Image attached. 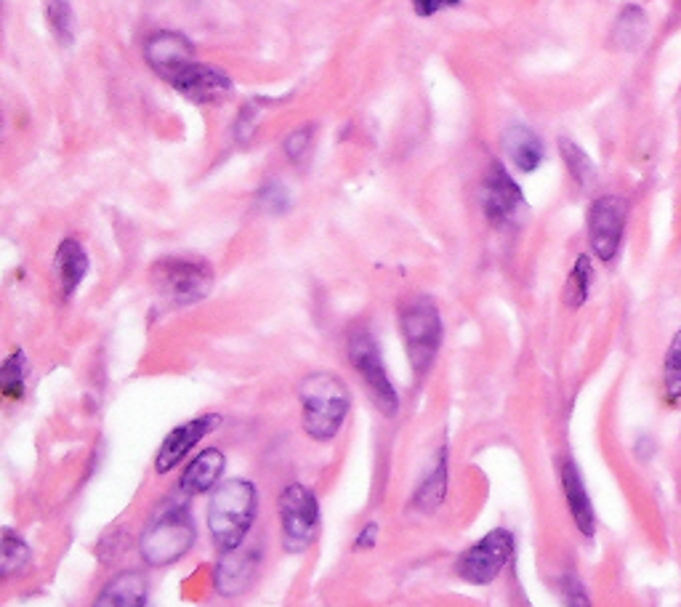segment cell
I'll return each instance as SVG.
<instances>
[{
  "label": "cell",
  "mask_w": 681,
  "mask_h": 607,
  "mask_svg": "<svg viewBox=\"0 0 681 607\" xmlns=\"http://www.w3.org/2000/svg\"><path fill=\"white\" fill-rule=\"evenodd\" d=\"M259 511V491L250 480H224L208 504V531L221 552L245 544Z\"/></svg>",
  "instance_id": "obj_1"
},
{
  "label": "cell",
  "mask_w": 681,
  "mask_h": 607,
  "mask_svg": "<svg viewBox=\"0 0 681 607\" xmlns=\"http://www.w3.org/2000/svg\"><path fill=\"white\" fill-rule=\"evenodd\" d=\"M298 400H301L304 432L317 443H331L351 408L349 386L331 371L309 373L298 386Z\"/></svg>",
  "instance_id": "obj_2"
},
{
  "label": "cell",
  "mask_w": 681,
  "mask_h": 607,
  "mask_svg": "<svg viewBox=\"0 0 681 607\" xmlns=\"http://www.w3.org/2000/svg\"><path fill=\"white\" fill-rule=\"evenodd\" d=\"M399 333H403L405 352H408L416 376L429 373L442 344V318L437 304L421 294L410 296L399 307Z\"/></svg>",
  "instance_id": "obj_3"
},
{
  "label": "cell",
  "mask_w": 681,
  "mask_h": 607,
  "mask_svg": "<svg viewBox=\"0 0 681 607\" xmlns=\"http://www.w3.org/2000/svg\"><path fill=\"white\" fill-rule=\"evenodd\" d=\"M154 290L171 307H189L206 299L213 288V267L197 256H165L149 270Z\"/></svg>",
  "instance_id": "obj_4"
},
{
  "label": "cell",
  "mask_w": 681,
  "mask_h": 607,
  "mask_svg": "<svg viewBox=\"0 0 681 607\" xmlns=\"http://www.w3.org/2000/svg\"><path fill=\"white\" fill-rule=\"evenodd\" d=\"M197 531L187 506H169L141 535L139 552L149 568H169L195 546Z\"/></svg>",
  "instance_id": "obj_5"
},
{
  "label": "cell",
  "mask_w": 681,
  "mask_h": 607,
  "mask_svg": "<svg viewBox=\"0 0 681 607\" xmlns=\"http://www.w3.org/2000/svg\"><path fill=\"white\" fill-rule=\"evenodd\" d=\"M346 355H349L351 368L357 371V376L366 381L370 397L379 405V410L384 416H397L399 410V397L394 389L389 373H386L384 360H381V349L375 344L373 333L368 329H357L349 333V342H346Z\"/></svg>",
  "instance_id": "obj_6"
},
{
  "label": "cell",
  "mask_w": 681,
  "mask_h": 607,
  "mask_svg": "<svg viewBox=\"0 0 681 607\" xmlns=\"http://www.w3.org/2000/svg\"><path fill=\"white\" fill-rule=\"evenodd\" d=\"M513 555V535L506 528H495L487 535H482L474 546L463 552L456 562V573L466 583L474 586H487L504 573Z\"/></svg>",
  "instance_id": "obj_7"
},
{
  "label": "cell",
  "mask_w": 681,
  "mask_h": 607,
  "mask_svg": "<svg viewBox=\"0 0 681 607\" xmlns=\"http://www.w3.org/2000/svg\"><path fill=\"white\" fill-rule=\"evenodd\" d=\"M626 222H629V202L618 195H602L589 208V246L599 261L618 259L623 246Z\"/></svg>",
  "instance_id": "obj_8"
},
{
  "label": "cell",
  "mask_w": 681,
  "mask_h": 607,
  "mask_svg": "<svg viewBox=\"0 0 681 607\" xmlns=\"http://www.w3.org/2000/svg\"><path fill=\"white\" fill-rule=\"evenodd\" d=\"M280 522H283V544L288 552H304L314 541L320 525V506L314 493L301 482H290L280 496Z\"/></svg>",
  "instance_id": "obj_9"
},
{
  "label": "cell",
  "mask_w": 681,
  "mask_h": 607,
  "mask_svg": "<svg viewBox=\"0 0 681 607\" xmlns=\"http://www.w3.org/2000/svg\"><path fill=\"white\" fill-rule=\"evenodd\" d=\"M482 208H485V216L493 227L513 222L524 208L522 189L500 163L490 165L485 184H482Z\"/></svg>",
  "instance_id": "obj_10"
},
{
  "label": "cell",
  "mask_w": 681,
  "mask_h": 607,
  "mask_svg": "<svg viewBox=\"0 0 681 607\" xmlns=\"http://www.w3.org/2000/svg\"><path fill=\"white\" fill-rule=\"evenodd\" d=\"M145 59L149 67L163 77V80H169L171 86H173V80L184 73V70H189L197 62L193 44H189L184 35L169 33V29L154 33L152 38L147 40Z\"/></svg>",
  "instance_id": "obj_11"
},
{
  "label": "cell",
  "mask_w": 681,
  "mask_h": 607,
  "mask_svg": "<svg viewBox=\"0 0 681 607\" xmlns=\"http://www.w3.org/2000/svg\"><path fill=\"white\" fill-rule=\"evenodd\" d=\"M219 426H221L219 413H202L197 416V419L184 421L182 426H176V430L163 439L158 458H154L158 474H169L171 469H176L178 463L189 456V450H193L202 437H208L213 430H219Z\"/></svg>",
  "instance_id": "obj_12"
},
{
  "label": "cell",
  "mask_w": 681,
  "mask_h": 607,
  "mask_svg": "<svg viewBox=\"0 0 681 607\" xmlns=\"http://www.w3.org/2000/svg\"><path fill=\"white\" fill-rule=\"evenodd\" d=\"M173 88H176L184 99L195 101V104H202V107L221 104V101L235 91L230 75L221 73V70L216 67H211V64H200V62H195L193 67L184 70V73L173 80Z\"/></svg>",
  "instance_id": "obj_13"
},
{
  "label": "cell",
  "mask_w": 681,
  "mask_h": 607,
  "mask_svg": "<svg viewBox=\"0 0 681 607\" xmlns=\"http://www.w3.org/2000/svg\"><path fill=\"white\" fill-rule=\"evenodd\" d=\"M259 570V552L256 546H237V549L224 552L216 568V592L224 597L243 594L256 579Z\"/></svg>",
  "instance_id": "obj_14"
},
{
  "label": "cell",
  "mask_w": 681,
  "mask_h": 607,
  "mask_svg": "<svg viewBox=\"0 0 681 607\" xmlns=\"http://www.w3.org/2000/svg\"><path fill=\"white\" fill-rule=\"evenodd\" d=\"M561 491H565L567 509H570L578 531H581L585 538H594V533H596L594 504H591L589 491H585L581 469H578V463L570 461V458L561 463Z\"/></svg>",
  "instance_id": "obj_15"
},
{
  "label": "cell",
  "mask_w": 681,
  "mask_h": 607,
  "mask_svg": "<svg viewBox=\"0 0 681 607\" xmlns=\"http://www.w3.org/2000/svg\"><path fill=\"white\" fill-rule=\"evenodd\" d=\"M500 139H504L506 158L511 160L513 169L522 171V174H533V171L541 169L543 158H546V147H543L541 136L533 128L522 126V123H511Z\"/></svg>",
  "instance_id": "obj_16"
},
{
  "label": "cell",
  "mask_w": 681,
  "mask_h": 607,
  "mask_svg": "<svg viewBox=\"0 0 681 607\" xmlns=\"http://www.w3.org/2000/svg\"><path fill=\"white\" fill-rule=\"evenodd\" d=\"M149 594L147 575L139 570H123L104 583L94 607H145Z\"/></svg>",
  "instance_id": "obj_17"
},
{
  "label": "cell",
  "mask_w": 681,
  "mask_h": 607,
  "mask_svg": "<svg viewBox=\"0 0 681 607\" xmlns=\"http://www.w3.org/2000/svg\"><path fill=\"white\" fill-rule=\"evenodd\" d=\"M226 458L219 448H206L200 456L193 458L187 469L182 474V491L187 496H200V493L213 491V487L221 485V474H224Z\"/></svg>",
  "instance_id": "obj_18"
},
{
  "label": "cell",
  "mask_w": 681,
  "mask_h": 607,
  "mask_svg": "<svg viewBox=\"0 0 681 607\" xmlns=\"http://www.w3.org/2000/svg\"><path fill=\"white\" fill-rule=\"evenodd\" d=\"M53 270H57L59 290H62L64 299H70L77 290V285L83 283V277L88 275L86 248L73 240V237L62 240L57 248V259H53Z\"/></svg>",
  "instance_id": "obj_19"
},
{
  "label": "cell",
  "mask_w": 681,
  "mask_h": 607,
  "mask_svg": "<svg viewBox=\"0 0 681 607\" xmlns=\"http://www.w3.org/2000/svg\"><path fill=\"white\" fill-rule=\"evenodd\" d=\"M647 29H649V20H647V14H644L642 5H626V9L620 11L618 22H615L612 40L620 46V49L633 51L644 44Z\"/></svg>",
  "instance_id": "obj_20"
},
{
  "label": "cell",
  "mask_w": 681,
  "mask_h": 607,
  "mask_svg": "<svg viewBox=\"0 0 681 607\" xmlns=\"http://www.w3.org/2000/svg\"><path fill=\"white\" fill-rule=\"evenodd\" d=\"M591 285H594V264H591V256L581 253L575 259V267H572L570 277L565 283V304L570 309L583 307L589 301Z\"/></svg>",
  "instance_id": "obj_21"
},
{
  "label": "cell",
  "mask_w": 681,
  "mask_h": 607,
  "mask_svg": "<svg viewBox=\"0 0 681 607\" xmlns=\"http://www.w3.org/2000/svg\"><path fill=\"white\" fill-rule=\"evenodd\" d=\"M559 154H561V160H565V165H567V171H570V176L575 178L578 187L585 189V187H591V184H594L596 165H594V160L589 158V152H585L583 147L578 145V141L565 139V136H561V139H559Z\"/></svg>",
  "instance_id": "obj_22"
},
{
  "label": "cell",
  "mask_w": 681,
  "mask_h": 607,
  "mask_svg": "<svg viewBox=\"0 0 681 607\" xmlns=\"http://www.w3.org/2000/svg\"><path fill=\"white\" fill-rule=\"evenodd\" d=\"M663 392H666V400L671 405L681 402V325L673 333L671 344H668L666 357H663Z\"/></svg>",
  "instance_id": "obj_23"
},
{
  "label": "cell",
  "mask_w": 681,
  "mask_h": 607,
  "mask_svg": "<svg viewBox=\"0 0 681 607\" xmlns=\"http://www.w3.org/2000/svg\"><path fill=\"white\" fill-rule=\"evenodd\" d=\"M27 373H29V362L22 349H16L9 360L0 368V386H3V395L9 400H22L25 397V386H27Z\"/></svg>",
  "instance_id": "obj_24"
},
{
  "label": "cell",
  "mask_w": 681,
  "mask_h": 607,
  "mask_svg": "<svg viewBox=\"0 0 681 607\" xmlns=\"http://www.w3.org/2000/svg\"><path fill=\"white\" fill-rule=\"evenodd\" d=\"M33 559L27 541L16 535L11 528H3V538H0V562H3V575L20 573L25 570Z\"/></svg>",
  "instance_id": "obj_25"
},
{
  "label": "cell",
  "mask_w": 681,
  "mask_h": 607,
  "mask_svg": "<svg viewBox=\"0 0 681 607\" xmlns=\"http://www.w3.org/2000/svg\"><path fill=\"white\" fill-rule=\"evenodd\" d=\"M46 3V16H49V25L53 35L59 38L62 46H73L75 40V9L73 0H44Z\"/></svg>",
  "instance_id": "obj_26"
},
{
  "label": "cell",
  "mask_w": 681,
  "mask_h": 607,
  "mask_svg": "<svg viewBox=\"0 0 681 607\" xmlns=\"http://www.w3.org/2000/svg\"><path fill=\"white\" fill-rule=\"evenodd\" d=\"M445 491H447V450H442L432 478L423 482L416 501L418 506H423V509H437V506L442 504V498H445Z\"/></svg>",
  "instance_id": "obj_27"
},
{
  "label": "cell",
  "mask_w": 681,
  "mask_h": 607,
  "mask_svg": "<svg viewBox=\"0 0 681 607\" xmlns=\"http://www.w3.org/2000/svg\"><path fill=\"white\" fill-rule=\"evenodd\" d=\"M312 147H314V126L307 123V126L290 131L288 139H285V154L293 165H307V160L312 158Z\"/></svg>",
  "instance_id": "obj_28"
},
{
  "label": "cell",
  "mask_w": 681,
  "mask_h": 607,
  "mask_svg": "<svg viewBox=\"0 0 681 607\" xmlns=\"http://www.w3.org/2000/svg\"><path fill=\"white\" fill-rule=\"evenodd\" d=\"M259 202L267 208L269 213H285L290 208L288 189H285L280 182H269V184H264V187H261Z\"/></svg>",
  "instance_id": "obj_29"
},
{
  "label": "cell",
  "mask_w": 681,
  "mask_h": 607,
  "mask_svg": "<svg viewBox=\"0 0 681 607\" xmlns=\"http://www.w3.org/2000/svg\"><path fill=\"white\" fill-rule=\"evenodd\" d=\"M559 592L567 607H591L589 592H585V586L575 579V575H565V579L559 581Z\"/></svg>",
  "instance_id": "obj_30"
},
{
  "label": "cell",
  "mask_w": 681,
  "mask_h": 607,
  "mask_svg": "<svg viewBox=\"0 0 681 607\" xmlns=\"http://www.w3.org/2000/svg\"><path fill=\"white\" fill-rule=\"evenodd\" d=\"M461 3V0H413V9H416V14L418 16H434V14H439V11H445V9H453V5H458Z\"/></svg>",
  "instance_id": "obj_31"
},
{
  "label": "cell",
  "mask_w": 681,
  "mask_h": 607,
  "mask_svg": "<svg viewBox=\"0 0 681 607\" xmlns=\"http://www.w3.org/2000/svg\"><path fill=\"white\" fill-rule=\"evenodd\" d=\"M375 544H379V522L370 520L355 538V549H373Z\"/></svg>",
  "instance_id": "obj_32"
}]
</instances>
